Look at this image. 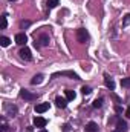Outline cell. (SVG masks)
<instances>
[{
    "label": "cell",
    "mask_w": 130,
    "mask_h": 132,
    "mask_svg": "<svg viewBox=\"0 0 130 132\" xmlns=\"http://www.w3.org/2000/svg\"><path fill=\"white\" fill-rule=\"evenodd\" d=\"M87 38H89V34H87L86 29H83V28L77 29V40H78L80 43H86Z\"/></svg>",
    "instance_id": "6da1fadb"
},
{
    "label": "cell",
    "mask_w": 130,
    "mask_h": 132,
    "mask_svg": "<svg viewBox=\"0 0 130 132\" xmlns=\"http://www.w3.org/2000/svg\"><path fill=\"white\" fill-rule=\"evenodd\" d=\"M49 35L48 34H41L38 38H37V42H35V46L38 45V46H49Z\"/></svg>",
    "instance_id": "7a4b0ae2"
},
{
    "label": "cell",
    "mask_w": 130,
    "mask_h": 132,
    "mask_svg": "<svg viewBox=\"0 0 130 132\" xmlns=\"http://www.w3.org/2000/svg\"><path fill=\"white\" fill-rule=\"evenodd\" d=\"M18 54H20V57H22L23 60H26V62H29V60L32 59V54H31V49H29V48H26V46H25V48H22Z\"/></svg>",
    "instance_id": "3957f363"
},
{
    "label": "cell",
    "mask_w": 130,
    "mask_h": 132,
    "mask_svg": "<svg viewBox=\"0 0 130 132\" xmlns=\"http://www.w3.org/2000/svg\"><path fill=\"white\" fill-rule=\"evenodd\" d=\"M57 75H64V77H70V78H73V80H80V77H78L73 71H61V72H55L54 77H57Z\"/></svg>",
    "instance_id": "277c9868"
},
{
    "label": "cell",
    "mask_w": 130,
    "mask_h": 132,
    "mask_svg": "<svg viewBox=\"0 0 130 132\" xmlns=\"http://www.w3.org/2000/svg\"><path fill=\"white\" fill-rule=\"evenodd\" d=\"M20 97L25 100H28V101H34V100L37 98V95L35 94H31L29 91H26V89H22L20 91Z\"/></svg>",
    "instance_id": "5b68a950"
},
{
    "label": "cell",
    "mask_w": 130,
    "mask_h": 132,
    "mask_svg": "<svg viewBox=\"0 0 130 132\" xmlns=\"http://www.w3.org/2000/svg\"><path fill=\"white\" fill-rule=\"evenodd\" d=\"M46 125H48V120L46 118H43V117H35L34 118V126L35 128H41L43 129Z\"/></svg>",
    "instance_id": "8992f818"
},
{
    "label": "cell",
    "mask_w": 130,
    "mask_h": 132,
    "mask_svg": "<svg viewBox=\"0 0 130 132\" xmlns=\"http://www.w3.org/2000/svg\"><path fill=\"white\" fill-rule=\"evenodd\" d=\"M26 42H28V37H26L25 32H18L15 35V43L17 45H26Z\"/></svg>",
    "instance_id": "52a82bcc"
},
{
    "label": "cell",
    "mask_w": 130,
    "mask_h": 132,
    "mask_svg": "<svg viewBox=\"0 0 130 132\" xmlns=\"http://www.w3.org/2000/svg\"><path fill=\"white\" fill-rule=\"evenodd\" d=\"M48 109H49V103H40V104L35 106V112H38V114H43Z\"/></svg>",
    "instance_id": "ba28073f"
},
{
    "label": "cell",
    "mask_w": 130,
    "mask_h": 132,
    "mask_svg": "<svg viewBox=\"0 0 130 132\" xmlns=\"http://www.w3.org/2000/svg\"><path fill=\"white\" fill-rule=\"evenodd\" d=\"M84 131L86 132H98V125L95 123V121H89V123L86 125Z\"/></svg>",
    "instance_id": "9c48e42d"
},
{
    "label": "cell",
    "mask_w": 130,
    "mask_h": 132,
    "mask_svg": "<svg viewBox=\"0 0 130 132\" xmlns=\"http://www.w3.org/2000/svg\"><path fill=\"white\" fill-rule=\"evenodd\" d=\"M55 103H57V106H58V108L64 109L66 104H67V98H63V97H57V98H55Z\"/></svg>",
    "instance_id": "30bf717a"
},
{
    "label": "cell",
    "mask_w": 130,
    "mask_h": 132,
    "mask_svg": "<svg viewBox=\"0 0 130 132\" xmlns=\"http://www.w3.org/2000/svg\"><path fill=\"white\" fill-rule=\"evenodd\" d=\"M116 128H118V131L121 132H124V131H127V123L126 121H123V120H118V123H116Z\"/></svg>",
    "instance_id": "8fae6325"
},
{
    "label": "cell",
    "mask_w": 130,
    "mask_h": 132,
    "mask_svg": "<svg viewBox=\"0 0 130 132\" xmlns=\"http://www.w3.org/2000/svg\"><path fill=\"white\" fill-rule=\"evenodd\" d=\"M104 83H106V86L110 89V91H113L115 89V81L112 80V78H109V77H106V80H104Z\"/></svg>",
    "instance_id": "7c38bea8"
},
{
    "label": "cell",
    "mask_w": 130,
    "mask_h": 132,
    "mask_svg": "<svg viewBox=\"0 0 130 132\" xmlns=\"http://www.w3.org/2000/svg\"><path fill=\"white\" fill-rule=\"evenodd\" d=\"M41 81H43V75H41V74L35 75V77H34L32 80H31V83H32V85H40Z\"/></svg>",
    "instance_id": "4fadbf2b"
},
{
    "label": "cell",
    "mask_w": 130,
    "mask_h": 132,
    "mask_svg": "<svg viewBox=\"0 0 130 132\" xmlns=\"http://www.w3.org/2000/svg\"><path fill=\"white\" fill-rule=\"evenodd\" d=\"M9 43H11V40H9L8 37H5V35H3V37H0V45H2L3 48L9 46Z\"/></svg>",
    "instance_id": "5bb4252c"
},
{
    "label": "cell",
    "mask_w": 130,
    "mask_h": 132,
    "mask_svg": "<svg viewBox=\"0 0 130 132\" xmlns=\"http://www.w3.org/2000/svg\"><path fill=\"white\" fill-rule=\"evenodd\" d=\"M58 3H60L58 0H48V8H51V9H52V8H57Z\"/></svg>",
    "instance_id": "9a60e30c"
},
{
    "label": "cell",
    "mask_w": 130,
    "mask_h": 132,
    "mask_svg": "<svg viewBox=\"0 0 130 132\" xmlns=\"http://www.w3.org/2000/svg\"><path fill=\"white\" fill-rule=\"evenodd\" d=\"M121 86H123V88H130V77L121 80Z\"/></svg>",
    "instance_id": "2e32d148"
},
{
    "label": "cell",
    "mask_w": 130,
    "mask_h": 132,
    "mask_svg": "<svg viewBox=\"0 0 130 132\" xmlns=\"http://www.w3.org/2000/svg\"><path fill=\"white\" fill-rule=\"evenodd\" d=\"M66 98L67 100H73L75 98V92H73V91H66Z\"/></svg>",
    "instance_id": "e0dca14e"
},
{
    "label": "cell",
    "mask_w": 130,
    "mask_h": 132,
    "mask_svg": "<svg viewBox=\"0 0 130 132\" xmlns=\"http://www.w3.org/2000/svg\"><path fill=\"white\" fill-rule=\"evenodd\" d=\"M92 106H94V108H101V106H103V98H97L95 101H94Z\"/></svg>",
    "instance_id": "ac0fdd59"
},
{
    "label": "cell",
    "mask_w": 130,
    "mask_h": 132,
    "mask_svg": "<svg viewBox=\"0 0 130 132\" xmlns=\"http://www.w3.org/2000/svg\"><path fill=\"white\" fill-rule=\"evenodd\" d=\"M29 25H31V22H29V20H23V22L20 23V28H22V29H25V28H28Z\"/></svg>",
    "instance_id": "d6986e66"
},
{
    "label": "cell",
    "mask_w": 130,
    "mask_h": 132,
    "mask_svg": "<svg viewBox=\"0 0 130 132\" xmlns=\"http://www.w3.org/2000/svg\"><path fill=\"white\" fill-rule=\"evenodd\" d=\"M127 25H130V14H127L123 20V26H127Z\"/></svg>",
    "instance_id": "ffe728a7"
},
{
    "label": "cell",
    "mask_w": 130,
    "mask_h": 132,
    "mask_svg": "<svg viewBox=\"0 0 130 132\" xmlns=\"http://www.w3.org/2000/svg\"><path fill=\"white\" fill-rule=\"evenodd\" d=\"M81 92H83V94H84V95H89V94H90V92H92V89H90V88H87V86H84V88H83V89H81Z\"/></svg>",
    "instance_id": "44dd1931"
},
{
    "label": "cell",
    "mask_w": 130,
    "mask_h": 132,
    "mask_svg": "<svg viewBox=\"0 0 130 132\" xmlns=\"http://www.w3.org/2000/svg\"><path fill=\"white\" fill-rule=\"evenodd\" d=\"M6 25H8L6 17H2V29H5V28H6Z\"/></svg>",
    "instance_id": "7402d4cb"
},
{
    "label": "cell",
    "mask_w": 130,
    "mask_h": 132,
    "mask_svg": "<svg viewBox=\"0 0 130 132\" xmlns=\"http://www.w3.org/2000/svg\"><path fill=\"white\" fill-rule=\"evenodd\" d=\"M70 131V126L69 125H63V132H69Z\"/></svg>",
    "instance_id": "603a6c76"
},
{
    "label": "cell",
    "mask_w": 130,
    "mask_h": 132,
    "mask_svg": "<svg viewBox=\"0 0 130 132\" xmlns=\"http://www.w3.org/2000/svg\"><path fill=\"white\" fill-rule=\"evenodd\" d=\"M0 132H8V126H6V123H3L2 125V131Z\"/></svg>",
    "instance_id": "cb8c5ba5"
},
{
    "label": "cell",
    "mask_w": 130,
    "mask_h": 132,
    "mask_svg": "<svg viewBox=\"0 0 130 132\" xmlns=\"http://www.w3.org/2000/svg\"><path fill=\"white\" fill-rule=\"evenodd\" d=\"M126 115H127V118H130V106L127 108V111H126Z\"/></svg>",
    "instance_id": "d4e9b609"
},
{
    "label": "cell",
    "mask_w": 130,
    "mask_h": 132,
    "mask_svg": "<svg viewBox=\"0 0 130 132\" xmlns=\"http://www.w3.org/2000/svg\"><path fill=\"white\" fill-rule=\"evenodd\" d=\"M40 132H48L46 129H40Z\"/></svg>",
    "instance_id": "484cf974"
},
{
    "label": "cell",
    "mask_w": 130,
    "mask_h": 132,
    "mask_svg": "<svg viewBox=\"0 0 130 132\" xmlns=\"http://www.w3.org/2000/svg\"><path fill=\"white\" fill-rule=\"evenodd\" d=\"M113 132H119V131H118V129H116V131H113Z\"/></svg>",
    "instance_id": "4316f807"
},
{
    "label": "cell",
    "mask_w": 130,
    "mask_h": 132,
    "mask_svg": "<svg viewBox=\"0 0 130 132\" xmlns=\"http://www.w3.org/2000/svg\"><path fill=\"white\" fill-rule=\"evenodd\" d=\"M9 2H14V0H9Z\"/></svg>",
    "instance_id": "83f0119b"
}]
</instances>
